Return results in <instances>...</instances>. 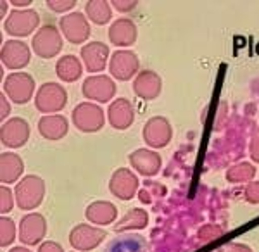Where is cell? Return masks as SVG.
<instances>
[{"label":"cell","instance_id":"13","mask_svg":"<svg viewBox=\"0 0 259 252\" xmlns=\"http://www.w3.org/2000/svg\"><path fill=\"white\" fill-rule=\"evenodd\" d=\"M30 49L19 40H9L2 47V64L9 69H21L30 62Z\"/></svg>","mask_w":259,"mask_h":252},{"label":"cell","instance_id":"34","mask_svg":"<svg viewBox=\"0 0 259 252\" xmlns=\"http://www.w3.org/2000/svg\"><path fill=\"white\" fill-rule=\"evenodd\" d=\"M250 155L256 162H259V133H254L252 142H250Z\"/></svg>","mask_w":259,"mask_h":252},{"label":"cell","instance_id":"38","mask_svg":"<svg viewBox=\"0 0 259 252\" xmlns=\"http://www.w3.org/2000/svg\"><path fill=\"white\" fill-rule=\"evenodd\" d=\"M9 252H31V250L24 249V247H12V249H11Z\"/></svg>","mask_w":259,"mask_h":252},{"label":"cell","instance_id":"2","mask_svg":"<svg viewBox=\"0 0 259 252\" xmlns=\"http://www.w3.org/2000/svg\"><path fill=\"white\" fill-rule=\"evenodd\" d=\"M68 102V94L59 83H44L35 97V107L44 114L61 111Z\"/></svg>","mask_w":259,"mask_h":252},{"label":"cell","instance_id":"22","mask_svg":"<svg viewBox=\"0 0 259 252\" xmlns=\"http://www.w3.org/2000/svg\"><path fill=\"white\" fill-rule=\"evenodd\" d=\"M133 90H135V94L139 97L145 100L156 99L161 92V78L156 73H152V71H142L139 76L135 78Z\"/></svg>","mask_w":259,"mask_h":252},{"label":"cell","instance_id":"3","mask_svg":"<svg viewBox=\"0 0 259 252\" xmlns=\"http://www.w3.org/2000/svg\"><path fill=\"white\" fill-rule=\"evenodd\" d=\"M73 123L83 133H95L102 130L104 123H106V116L99 106L92 102H83L74 107Z\"/></svg>","mask_w":259,"mask_h":252},{"label":"cell","instance_id":"21","mask_svg":"<svg viewBox=\"0 0 259 252\" xmlns=\"http://www.w3.org/2000/svg\"><path fill=\"white\" fill-rule=\"evenodd\" d=\"M109 40L118 47H130L137 40V28L130 19H118L109 28Z\"/></svg>","mask_w":259,"mask_h":252},{"label":"cell","instance_id":"37","mask_svg":"<svg viewBox=\"0 0 259 252\" xmlns=\"http://www.w3.org/2000/svg\"><path fill=\"white\" fill-rule=\"evenodd\" d=\"M228 252H252V250H250L247 245H240V243H233V245H230Z\"/></svg>","mask_w":259,"mask_h":252},{"label":"cell","instance_id":"1","mask_svg":"<svg viewBox=\"0 0 259 252\" xmlns=\"http://www.w3.org/2000/svg\"><path fill=\"white\" fill-rule=\"evenodd\" d=\"M16 202L23 211H33L44 202L45 183L40 176H24L16 187Z\"/></svg>","mask_w":259,"mask_h":252},{"label":"cell","instance_id":"32","mask_svg":"<svg viewBox=\"0 0 259 252\" xmlns=\"http://www.w3.org/2000/svg\"><path fill=\"white\" fill-rule=\"evenodd\" d=\"M47 6L56 12H64V11L73 9V7L76 6V2H74V0H49Z\"/></svg>","mask_w":259,"mask_h":252},{"label":"cell","instance_id":"10","mask_svg":"<svg viewBox=\"0 0 259 252\" xmlns=\"http://www.w3.org/2000/svg\"><path fill=\"white\" fill-rule=\"evenodd\" d=\"M61 31L71 44H83L90 36V24L81 12H71L59 21Z\"/></svg>","mask_w":259,"mask_h":252},{"label":"cell","instance_id":"31","mask_svg":"<svg viewBox=\"0 0 259 252\" xmlns=\"http://www.w3.org/2000/svg\"><path fill=\"white\" fill-rule=\"evenodd\" d=\"M244 197L250 204H259V182L249 183L244 190Z\"/></svg>","mask_w":259,"mask_h":252},{"label":"cell","instance_id":"6","mask_svg":"<svg viewBox=\"0 0 259 252\" xmlns=\"http://www.w3.org/2000/svg\"><path fill=\"white\" fill-rule=\"evenodd\" d=\"M40 23L38 12L33 9H24V11H12L6 19V31L9 35L14 36H28L36 29Z\"/></svg>","mask_w":259,"mask_h":252},{"label":"cell","instance_id":"18","mask_svg":"<svg viewBox=\"0 0 259 252\" xmlns=\"http://www.w3.org/2000/svg\"><path fill=\"white\" fill-rule=\"evenodd\" d=\"M130 162L144 176H154L161 167V157L147 149H139L130 154Z\"/></svg>","mask_w":259,"mask_h":252},{"label":"cell","instance_id":"26","mask_svg":"<svg viewBox=\"0 0 259 252\" xmlns=\"http://www.w3.org/2000/svg\"><path fill=\"white\" fill-rule=\"evenodd\" d=\"M149 221V216L145 211L142 209H130L126 216L121 221H118V225L114 226L116 232H128V230H140L145 228Z\"/></svg>","mask_w":259,"mask_h":252},{"label":"cell","instance_id":"19","mask_svg":"<svg viewBox=\"0 0 259 252\" xmlns=\"http://www.w3.org/2000/svg\"><path fill=\"white\" fill-rule=\"evenodd\" d=\"M68 119L61 114L56 116H44L38 121V132L40 135L47 140H61L68 135Z\"/></svg>","mask_w":259,"mask_h":252},{"label":"cell","instance_id":"27","mask_svg":"<svg viewBox=\"0 0 259 252\" xmlns=\"http://www.w3.org/2000/svg\"><path fill=\"white\" fill-rule=\"evenodd\" d=\"M111 6L104 0H90L87 2V16L95 24H106L111 19Z\"/></svg>","mask_w":259,"mask_h":252},{"label":"cell","instance_id":"35","mask_svg":"<svg viewBox=\"0 0 259 252\" xmlns=\"http://www.w3.org/2000/svg\"><path fill=\"white\" fill-rule=\"evenodd\" d=\"M112 6H114L116 9L121 11V12H126V11H132L133 7L137 6V2H135V0H130V2H119V0H114V2H112Z\"/></svg>","mask_w":259,"mask_h":252},{"label":"cell","instance_id":"23","mask_svg":"<svg viewBox=\"0 0 259 252\" xmlns=\"http://www.w3.org/2000/svg\"><path fill=\"white\" fill-rule=\"evenodd\" d=\"M85 216H87V220L92 221L94 225H109L116 220V216H118V209L111 202L97 200V202H92L89 207H87Z\"/></svg>","mask_w":259,"mask_h":252},{"label":"cell","instance_id":"24","mask_svg":"<svg viewBox=\"0 0 259 252\" xmlns=\"http://www.w3.org/2000/svg\"><path fill=\"white\" fill-rule=\"evenodd\" d=\"M24 162L18 154L4 152L0 157V180L2 183H14L23 175Z\"/></svg>","mask_w":259,"mask_h":252},{"label":"cell","instance_id":"25","mask_svg":"<svg viewBox=\"0 0 259 252\" xmlns=\"http://www.w3.org/2000/svg\"><path fill=\"white\" fill-rule=\"evenodd\" d=\"M81 71H83L81 62L76 56H64L57 61L56 73H57V76L66 83L76 81V79L80 78Z\"/></svg>","mask_w":259,"mask_h":252},{"label":"cell","instance_id":"16","mask_svg":"<svg viewBox=\"0 0 259 252\" xmlns=\"http://www.w3.org/2000/svg\"><path fill=\"white\" fill-rule=\"evenodd\" d=\"M107 56H109V49L102 41H92L81 47V59L90 73H99L106 68Z\"/></svg>","mask_w":259,"mask_h":252},{"label":"cell","instance_id":"8","mask_svg":"<svg viewBox=\"0 0 259 252\" xmlns=\"http://www.w3.org/2000/svg\"><path fill=\"white\" fill-rule=\"evenodd\" d=\"M47 233V221L38 213H30L23 216L19 223V240L24 245H38V242Z\"/></svg>","mask_w":259,"mask_h":252},{"label":"cell","instance_id":"36","mask_svg":"<svg viewBox=\"0 0 259 252\" xmlns=\"http://www.w3.org/2000/svg\"><path fill=\"white\" fill-rule=\"evenodd\" d=\"M0 102H2V112H0L2 116H0V117H2V119H6V117L11 114V106H9V100H7L6 94L0 95Z\"/></svg>","mask_w":259,"mask_h":252},{"label":"cell","instance_id":"7","mask_svg":"<svg viewBox=\"0 0 259 252\" xmlns=\"http://www.w3.org/2000/svg\"><path fill=\"white\" fill-rule=\"evenodd\" d=\"M106 238V232L90 225H78L71 230L69 243L80 252H89L102 243Z\"/></svg>","mask_w":259,"mask_h":252},{"label":"cell","instance_id":"11","mask_svg":"<svg viewBox=\"0 0 259 252\" xmlns=\"http://www.w3.org/2000/svg\"><path fill=\"white\" fill-rule=\"evenodd\" d=\"M116 92L114 81L109 76L97 74V76H89L83 81V95L95 102H109Z\"/></svg>","mask_w":259,"mask_h":252},{"label":"cell","instance_id":"29","mask_svg":"<svg viewBox=\"0 0 259 252\" xmlns=\"http://www.w3.org/2000/svg\"><path fill=\"white\" fill-rule=\"evenodd\" d=\"M16 238V225L11 218H6L2 216L0 220V245L2 247H7L14 242Z\"/></svg>","mask_w":259,"mask_h":252},{"label":"cell","instance_id":"9","mask_svg":"<svg viewBox=\"0 0 259 252\" xmlns=\"http://www.w3.org/2000/svg\"><path fill=\"white\" fill-rule=\"evenodd\" d=\"M30 138V124L28 121L21 119V117H11L9 121L2 124L0 130V140L6 147L11 149H18L23 147Z\"/></svg>","mask_w":259,"mask_h":252},{"label":"cell","instance_id":"20","mask_svg":"<svg viewBox=\"0 0 259 252\" xmlns=\"http://www.w3.org/2000/svg\"><path fill=\"white\" fill-rule=\"evenodd\" d=\"M133 107L126 99H118L111 104L107 117H109V123L112 128L116 130H126L133 123Z\"/></svg>","mask_w":259,"mask_h":252},{"label":"cell","instance_id":"15","mask_svg":"<svg viewBox=\"0 0 259 252\" xmlns=\"http://www.w3.org/2000/svg\"><path fill=\"white\" fill-rule=\"evenodd\" d=\"M144 138L150 147H166L171 140V126L164 117H152L145 123Z\"/></svg>","mask_w":259,"mask_h":252},{"label":"cell","instance_id":"30","mask_svg":"<svg viewBox=\"0 0 259 252\" xmlns=\"http://www.w3.org/2000/svg\"><path fill=\"white\" fill-rule=\"evenodd\" d=\"M12 205H14V195H12V192L7 187H2L0 188V213H9Z\"/></svg>","mask_w":259,"mask_h":252},{"label":"cell","instance_id":"14","mask_svg":"<svg viewBox=\"0 0 259 252\" xmlns=\"http://www.w3.org/2000/svg\"><path fill=\"white\" fill-rule=\"evenodd\" d=\"M109 69L114 78L121 79V81H126L139 69V57L133 52H130V50H118L111 59Z\"/></svg>","mask_w":259,"mask_h":252},{"label":"cell","instance_id":"39","mask_svg":"<svg viewBox=\"0 0 259 252\" xmlns=\"http://www.w3.org/2000/svg\"><path fill=\"white\" fill-rule=\"evenodd\" d=\"M12 4H14V6H30V0H26V2H12Z\"/></svg>","mask_w":259,"mask_h":252},{"label":"cell","instance_id":"4","mask_svg":"<svg viewBox=\"0 0 259 252\" xmlns=\"http://www.w3.org/2000/svg\"><path fill=\"white\" fill-rule=\"evenodd\" d=\"M31 47L36 52L38 57L50 59L61 52L62 49V38L61 33L57 31V28L54 24H47L41 26L35 36H33Z\"/></svg>","mask_w":259,"mask_h":252},{"label":"cell","instance_id":"33","mask_svg":"<svg viewBox=\"0 0 259 252\" xmlns=\"http://www.w3.org/2000/svg\"><path fill=\"white\" fill-rule=\"evenodd\" d=\"M38 252H64V249L57 242H44L40 245Z\"/></svg>","mask_w":259,"mask_h":252},{"label":"cell","instance_id":"5","mask_svg":"<svg viewBox=\"0 0 259 252\" xmlns=\"http://www.w3.org/2000/svg\"><path fill=\"white\" fill-rule=\"evenodd\" d=\"M35 92V81L26 73L9 74L4 81V94L14 104H26Z\"/></svg>","mask_w":259,"mask_h":252},{"label":"cell","instance_id":"12","mask_svg":"<svg viewBox=\"0 0 259 252\" xmlns=\"http://www.w3.org/2000/svg\"><path fill=\"white\" fill-rule=\"evenodd\" d=\"M109 190L118 199L130 200L135 195V192L139 190V178L135 176V173L126 170V167L116 170L109 180Z\"/></svg>","mask_w":259,"mask_h":252},{"label":"cell","instance_id":"17","mask_svg":"<svg viewBox=\"0 0 259 252\" xmlns=\"http://www.w3.org/2000/svg\"><path fill=\"white\" fill-rule=\"evenodd\" d=\"M102 252H150V249L144 237L135 233H126L112 238Z\"/></svg>","mask_w":259,"mask_h":252},{"label":"cell","instance_id":"40","mask_svg":"<svg viewBox=\"0 0 259 252\" xmlns=\"http://www.w3.org/2000/svg\"><path fill=\"white\" fill-rule=\"evenodd\" d=\"M6 9H7V2H2V14H6Z\"/></svg>","mask_w":259,"mask_h":252},{"label":"cell","instance_id":"28","mask_svg":"<svg viewBox=\"0 0 259 252\" xmlns=\"http://www.w3.org/2000/svg\"><path fill=\"white\" fill-rule=\"evenodd\" d=\"M254 175H256V170H254L252 164H249V162H240V164L230 167V171L227 173V180L232 183H244V182H249Z\"/></svg>","mask_w":259,"mask_h":252}]
</instances>
